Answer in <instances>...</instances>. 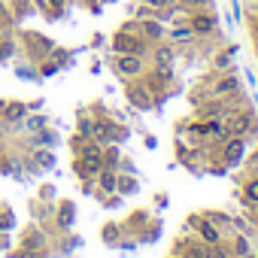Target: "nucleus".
<instances>
[{
	"label": "nucleus",
	"instance_id": "obj_1",
	"mask_svg": "<svg viewBox=\"0 0 258 258\" xmlns=\"http://www.w3.org/2000/svg\"><path fill=\"white\" fill-rule=\"evenodd\" d=\"M146 40H143V34H137V31H127V28H121L115 37H112V52L115 55H146Z\"/></svg>",
	"mask_w": 258,
	"mask_h": 258
},
{
	"label": "nucleus",
	"instance_id": "obj_2",
	"mask_svg": "<svg viewBox=\"0 0 258 258\" xmlns=\"http://www.w3.org/2000/svg\"><path fill=\"white\" fill-rule=\"evenodd\" d=\"M100 170H103V149H100V146H97V149H88V152H82V155H76V161H73V173L82 176V179H94Z\"/></svg>",
	"mask_w": 258,
	"mask_h": 258
},
{
	"label": "nucleus",
	"instance_id": "obj_3",
	"mask_svg": "<svg viewBox=\"0 0 258 258\" xmlns=\"http://www.w3.org/2000/svg\"><path fill=\"white\" fill-rule=\"evenodd\" d=\"M115 70L124 79H140L146 73V61L143 55H115Z\"/></svg>",
	"mask_w": 258,
	"mask_h": 258
},
{
	"label": "nucleus",
	"instance_id": "obj_4",
	"mask_svg": "<svg viewBox=\"0 0 258 258\" xmlns=\"http://www.w3.org/2000/svg\"><path fill=\"white\" fill-rule=\"evenodd\" d=\"M188 28L195 31V37H210V34H216L219 22H216L213 10H198V13H188Z\"/></svg>",
	"mask_w": 258,
	"mask_h": 258
},
{
	"label": "nucleus",
	"instance_id": "obj_5",
	"mask_svg": "<svg viewBox=\"0 0 258 258\" xmlns=\"http://www.w3.org/2000/svg\"><path fill=\"white\" fill-rule=\"evenodd\" d=\"M188 225H195V228H198V240H204L207 246L222 243V231H219V225H216V222H210V219H204V216H191V219H188Z\"/></svg>",
	"mask_w": 258,
	"mask_h": 258
},
{
	"label": "nucleus",
	"instance_id": "obj_6",
	"mask_svg": "<svg viewBox=\"0 0 258 258\" xmlns=\"http://www.w3.org/2000/svg\"><path fill=\"white\" fill-rule=\"evenodd\" d=\"M243 155H246V137H228V140L222 143V161H225L228 167L240 164Z\"/></svg>",
	"mask_w": 258,
	"mask_h": 258
},
{
	"label": "nucleus",
	"instance_id": "obj_7",
	"mask_svg": "<svg viewBox=\"0 0 258 258\" xmlns=\"http://www.w3.org/2000/svg\"><path fill=\"white\" fill-rule=\"evenodd\" d=\"M225 131H228V137H246L252 131V115L249 112H231Z\"/></svg>",
	"mask_w": 258,
	"mask_h": 258
},
{
	"label": "nucleus",
	"instance_id": "obj_8",
	"mask_svg": "<svg viewBox=\"0 0 258 258\" xmlns=\"http://www.w3.org/2000/svg\"><path fill=\"white\" fill-rule=\"evenodd\" d=\"M25 46L31 49V55H34V58H46V55H52V52H55V43H52V40H46L43 34H25Z\"/></svg>",
	"mask_w": 258,
	"mask_h": 258
},
{
	"label": "nucleus",
	"instance_id": "obj_9",
	"mask_svg": "<svg viewBox=\"0 0 258 258\" xmlns=\"http://www.w3.org/2000/svg\"><path fill=\"white\" fill-rule=\"evenodd\" d=\"M140 34H143L146 43H161V40L167 37V31H164L161 22H155V19H140Z\"/></svg>",
	"mask_w": 258,
	"mask_h": 258
},
{
	"label": "nucleus",
	"instance_id": "obj_10",
	"mask_svg": "<svg viewBox=\"0 0 258 258\" xmlns=\"http://www.w3.org/2000/svg\"><path fill=\"white\" fill-rule=\"evenodd\" d=\"M127 100H131L134 106H140V109L152 106V94H149L146 85H131V88H127Z\"/></svg>",
	"mask_w": 258,
	"mask_h": 258
},
{
	"label": "nucleus",
	"instance_id": "obj_11",
	"mask_svg": "<svg viewBox=\"0 0 258 258\" xmlns=\"http://www.w3.org/2000/svg\"><path fill=\"white\" fill-rule=\"evenodd\" d=\"M167 40L170 43H191L195 40V31L188 28V22H173V28L167 31Z\"/></svg>",
	"mask_w": 258,
	"mask_h": 258
},
{
	"label": "nucleus",
	"instance_id": "obj_12",
	"mask_svg": "<svg viewBox=\"0 0 258 258\" xmlns=\"http://www.w3.org/2000/svg\"><path fill=\"white\" fill-rule=\"evenodd\" d=\"M237 91H240V79L231 76V73L216 82V94H219V97H231V94H237Z\"/></svg>",
	"mask_w": 258,
	"mask_h": 258
},
{
	"label": "nucleus",
	"instance_id": "obj_13",
	"mask_svg": "<svg viewBox=\"0 0 258 258\" xmlns=\"http://www.w3.org/2000/svg\"><path fill=\"white\" fill-rule=\"evenodd\" d=\"M25 112H28V106L25 103H4V106H0V118H4V121H19V118H25Z\"/></svg>",
	"mask_w": 258,
	"mask_h": 258
},
{
	"label": "nucleus",
	"instance_id": "obj_14",
	"mask_svg": "<svg viewBox=\"0 0 258 258\" xmlns=\"http://www.w3.org/2000/svg\"><path fill=\"white\" fill-rule=\"evenodd\" d=\"M22 246L25 249H34V252H46V234L43 231H28L22 237Z\"/></svg>",
	"mask_w": 258,
	"mask_h": 258
},
{
	"label": "nucleus",
	"instance_id": "obj_15",
	"mask_svg": "<svg viewBox=\"0 0 258 258\" xmlns=\"http://www.w3.org/2000/svg\"><path fill=\"white\" fill-rule=\"evenodd\" d=\"M152 61H155V67H173V43L158 46V49L152 52Z\"/></svg>",
	"mask_w": 258,
	"mask_h": 258
},
{
	"label": "nucleus",
	"instance_id": "obj_16",
	"mask_svg": "<svg viewBox=\"0 0 258 258\" xmlns=\"http://www.w3.org/2000/svg\"><path fill=\"white\" fill-rule=\"evenodd\" d=\"M182 258H210V246L201 240V243H185L182 246Z\"/></svg>",
	"mask_w": 258,
	"mask_h": 258
},
{
	"label": "nucleus",
	"instance_id": "obj_17",
	"mask_svg": "<svg viewBox=\"0 0 258 258\" xmlns=\"http://www.w3.org/2000/svg\"><path fill=\"white\" fill-rule=\"evenodd\" d=\"M97 179H100V188H103V191H115V188H118V176H115L109 167H103V170L97 173Z\"/></svg>",
	"mask_w": 258,
	"mask_h": 258
},
{
	"label": "nucleus",
	"instance_id": "obj_18",
	"mask_svg": "<svg viewBox=\"0 0 258 258\" xmlns=\"http://www.w3.org/2000/svg\"><path fill=\"white\" fill-rule=\"evenodd\" d=\"M243 198H246V204H255L258 207V176H249L243 182Z\"/></svg>",
	"mask_w": 258,
	"mask_h": 258
},
{
	"label": "nucleus",
	"instance_id": "obj_19",
	"mask_svg": "<svg viewBox=\"0 0 258 258\" xmlns=\"http://www.w3.org/2000/svg\"><path fill=\"white\" fill-rule=\"evenodd\" d=\"M182 7L188 13H198V10H213V0H182Z\"/></svg>",
	"mask_w": 258,
	"mask_h": 258
},
{
	"label": "nucleus",
	"instance_id": "obj_20",
	"mask_svg": "<svg viewBox=\"0 0 258 258\" xmlns=\"http://www.w3.org/2000/svg\"><path fill=\"white\" fill-rule=\"evenodd\" d=\"M58 225H61V228H70V225H73V207H70V204L61 207V213H58Z\"/></svg>",
	"mask_w": 258,
	"mask_h": 258
},
{
	"label": "nucleus",
	"instance_id": "obj_21",
	"mask_svg": "<svg viewBox=\"0 0 258 258\" xmlns=\"http://www.w3.org/2000/svg\"><path fill=\"white\" fill-rule=\"evenodd\" d=\"M13 52H16V43L10 37H0V61H7Z\"/></svg>",
	"mask_w": 258,
	"mask_h": 258
},
{
	"label": "nucleus",
	"instance_id": "obj_22",
	"mask_svg": "<svg viewBox=\"0 0 258 258\" xmlns=\"http://www.w3.org/2000/svg\"><path fill=\"white\" fill-rule=\"evenodd\" d=\"M213 64H216V70H228L231 67V52H219Z\"/></svg>",
	"mask_w": 258,
	"mask_h": 258
},
{
	"label": "nucleus",
	"instance_id": "obj_23",
	"mask_svg": "<svg viewBox=\"0 0 258 258\" xmlns=\"http://www.w3.org/2000/svg\"><path fill=\"white\" fill-rule=\"evenodd\" d=\"M13 258H43V252H34V249H25V246H19V249L13 252Z\"/></svg>",
	"mask_w": 258,
	"mask_h": 258
},
{
	"label": "nucleus",
	"instance_id": "obj_24",
	"mask_svg": "<svg viewBox=\"0 0 258 258\" xmlns=\"http://www.w3.org/2000/svg\"><path fill=\"white\" fill-rule=\"evenodd\" d=\"M249 252V240L246 237H237L234 240V255H246Z\"/></svg>",
	"mask_w": 258,
	"mask_h": 258
},
{
	"label": "nucleus",
	"instance_id": "obj_25",
	"mask_svg": "<svg viewBox=\"0 0 258 258\" xmlns=\"http://www.w3.org/2000/svg\"><path fill=\"white\" fill-rule=\"evenodd\" d=\"M140 4H146V7H152V10H167L170 0H140Z\"/></svg>",
	"mask_w": 258,
	"mask_h": 258
},
{
	"label": "nucleus",
	"instance_id": "obj_26",
	"mask_svg": "<svg viewBox=\"0 0 258 258\" xmlns=\"http://www.w3.org/2000/svg\"><path fill=\"white\" fill-rule=\"evenodd\" d=\"M91 127H94V121H91V118H82V121H79V134L88 137V134H91Z\"/></svg>",
	"mask_w": 258,
	"mask_h": 258
},
{
	"label": "nucleus",
	"instance_id": "obj_27",
	"mask_svg": "<svg viewBox=\"0 0 258 258\" xmlns=\"http://www.w3.org/2000/svg\"><path fill=\"white\" fill-rule=\"evenodd\" d=\"M4 228H13V213H0V231Z\"/></svg>",
	"mask_w": 258,
	"mask_h": 258
},
{
	"label": "nucleus",
	"instance_id": "obj_28",
	"mask_svg": "<svg viewBox=\"0 0 258 258\" xmlns=\"http://www.w3.org/2000/svg\"><path fill=\"white\" fill-rule=\"evenodd\" d=\"M43 124H46V118H43V115H37V118H31V121H28V127H31V131H40Z\"/></svg>",
	"mask_w": 258,
	"mask_h": 258
},
{
	"label": "nucleus",
	"instance_id": "obj_29",
	"mask_svg": "<svg viewBox=\"0 0 258 258\" xmlns=\"http://www.w3.org/2000/svg\"><path fill=\"white\" fill-rule=\"evenodd\" d=\"M118 188H121V191H134L137 185H134V179H118Z\"/></svg>",
	"mask_w": 258,
	"mask_h": 258
},
{
	"label": "nucleus",
	"instance_id": "obj_30",
	"mask_svg": "<svg viewBox=\"0 0 258 258\" xmlns=\"http://www.w3.org/2000/svg\"><path fill=\"white\" fill-rule=\"evenodd\" d=\"M37 161H40V164H43V167H49V164H52V161H55V158H52V155H49V152H40V155H37Z\"/></svg>",
	"mask_w": 258,
	"mask_h": 258
},
{
	"label": "nucleus",
	"instance_id": "obj_31",
	"mask_svg": "<svg viewBox=\"0 0 258 258\" xmlns=\"http://www.w3.org/2000/svg\"><path fill=\"white\" fill-rule=\"evenodd\" d=\"M67 7V0H49V10H55V13H61Z\"/></svg>",
	"mask_w": 258,
	"mask_h": 258
},
{
	"label": "nucleus",
	"instance_id": "obj_32",
	"mask_svg": "<svg viewBox=\"0 0 258 258\" xmlns=\"http://www.w3.org/2000/svg\"><path fill=\"white\" fill-rule=\"evenodd\" d=\"M40 143H55V134H52V131H43V134H40Z\"/></svg>",
	"mask_w": 258,
	"mask_h": 258
},
{
	"label": "nucleus",
	"instance_id": "obj_33",
	"mask_svg": "<svg viewBox=\"0 0 258 258\" xmlns=\"http://www.w3.org/2000/svg\"><path fill=\"white\" fill-rule=\"evenodd\" d=\"M0 22H7V10H4V4H0Z\"/></svg>",
	"mask_w": 258,
	"mask_h": 258
},
{
	"label": "nucleus",
	"instance_id": "obj_34",
	"mask_svg": "<svg viewBox=\"0 0 258 258\" xmlns=\"http://www.w3.org/2000/svg\"><path fill=\"white\" fill-rule=\"evenodd\" d=\"M240 258H258V255H252V252H246V255H240Z\"/></svg>",
	"mask_w": 258,
	"mask_h": 258
},
{
	"label": "nucleus",
	"instance_id": "obj_35",
	"mask_svg": "<svg viewBox=\"0 0 258 258\" xmlns=\"http://www.w3.org/2000/svg\"><path fill=\"white\" fill-rule=\"evenodd\" d=\"M0 170H4V158H0Z\"/></svg>",
	"mask_w": 258,
	"mask_h": 258
},
{
	"label": "nucleus",
	"instance_id": "obj_36",
	"mask_svg": "<svg viewBox=\"0 0 258 258\" xmlns=\"http://www.w3.org/2000/svg\"><path fill=\"white\" fill-rule=\"evenodd\" d=\"M173 258H182V255H173Z\"/></svg>",
	"mask_w": 258,
	"mask_h": 258
}]
</instances>
